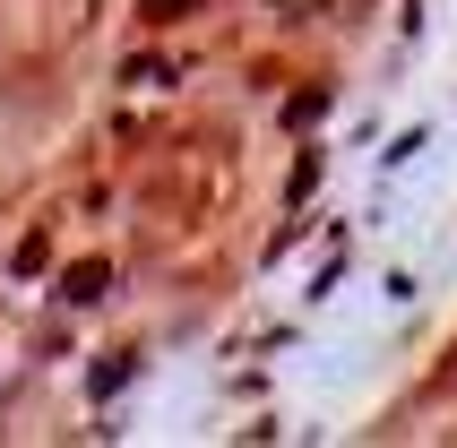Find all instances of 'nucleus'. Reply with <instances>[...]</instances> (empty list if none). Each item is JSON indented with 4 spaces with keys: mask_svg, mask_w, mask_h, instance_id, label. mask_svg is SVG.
<instances>
[{
    "mask_svg": "<svg viewBox=\"0 0 457 448\" xmlns=\"http://www.w3.org/2000/svg\"><path fill=\"white\" fill-rule=\"evenodd\" d=\"M147 9H155V18H181V9H190V0H147Z\"/></svg>",
    "mask_w": 457,
    "mask_h": 448,
    "instance_id": "nucleus-1",
    "label": "nucleus"
}]
</instances>
